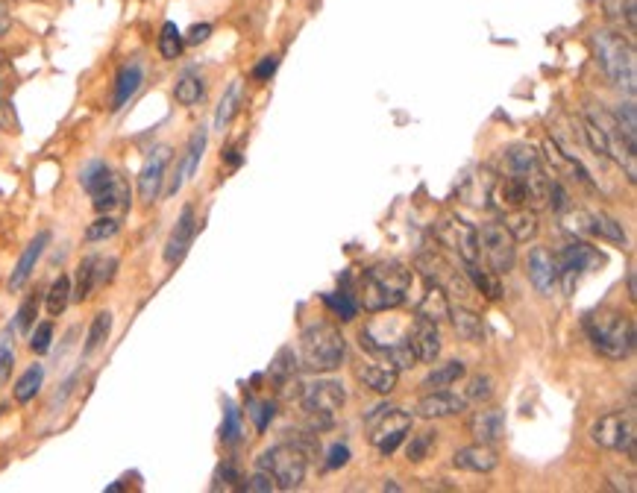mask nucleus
I'll use <instances>...</instances> for the list:
<instances>
[{
    "label": "nucleus",
    "mask_w": 637,
    "mask_h": 493,
    "mask_svg": "<svg viewBox=\"0 0 637 493\" xmlns=\"http://www.w3.org/2000/svg\"><path fill=\"white\" fill-rule=\"evenodd\" d=\"M411 288V270L403 262H379L364 270L362 303L367 312H388L406 303Z\"/></svg>",
    "instance_id": "obj_1"
},
{
    "label": "nucleus",
    "mask_w": 637,
    "mask_h": 493,
    "mask_svg": "<svg viewBox=\"0 0 637 493\" xmlns=\"http://www.w3.org/2000/svg\"><path fill=\"white\" fill-rule=\"evenodd\" d=\"M585 332L591 338L593 350L605 359H629L635 350V323L620 312L602 309L585 317Z\"/></svg>",
    "instance_id": "obj_2"
},
{
    "label": "nucleus",
    "mask_w": 637,
    "mask_h": 493,
    "mask_svg": "<svg viewBox=\"0 0 637 493\" xmlns=\"http://www.w3.org/2000/svg\"><path fill=\"white\" fill-rule=\"evenodd\" d=\"M593 47H596V62L602 65V71L608 74V80L617 89H626V94L635 97L637 91V62L635 47L629 39L617 36V33H596L593 36Z\"/></svg>",
    "instance_id": "obj_3"
},
{
    "label": "nucleus",
    "mask_w": 637,
    "mask_h": 493,
    "mask_svg": "<svg viewBox=\"0 0 637 493\" xmlns=\"http://www.w3.org/2000/svg\"><path fill=\"white\" fill-rule=\"evenodd\" d=\"M300 356L309 370L332 373L341 367V361L347 356V341L332 323H312L300 335Z\"/></svg>",
    "instance_id": "obj_4"
},
{
    "label": "nucleus",
    "mask_w": 637,
    "mask_h": 493,
    "mask_svg": "<svg viewBox=\"0 0 637 493\" xmlns=\"http://www.w3.org/2000/svg\"><path fill=\"white\" fill-rule=\"evenodd\" d=\"M344 403H347V391L338 379H318L312 385H303V391H300V405L315 432L329 429Z\"/></svg>",
    "instance_id": "obj_5"
},
{
    "label": "nucleus",
    "mask_w": 637,
    "mask_h": 493,
    "mask_svg": "<svg viewBox=\"0 0 637 493\" xmlns=\"http://www.w3.org/2000/svg\"><path fill=\"white\" fill-rule=\"evenodd\" d=\"M256 464L259 470L271 473L276 491H297L309 470V458L297 444H276L268 452H262Z\"/></svg>",
    "instance_id": "obj_6"
},
{
    "label": "nucleus",
    "mask_w": 637,
    "mask_h": 493,
    "mask_svg": "<svg viewBox=\"0 0 637 493\" xmlns=\"http://www.w3.org/2000/svg\"><path fill=\"white\" fill-rule=\"evenodd\" d=\"M80 182L89 191L94 212H112L115 206H124L127 203V185H124V180L106 162H100V159H94V162H89L83 168Z\"/></svg>",
    "instance_id": "obj_7"
},
{
    "label": "nucleus",
    "mask_w": 637,
    "mask_h": 493,
    "mask_svg": "<svg viewBox=\"0 0 637 493\" xmlns=\"http://www.w3.org/2000/svg\"><path fill=\"white\" fill-rule=\"evenodd\" d=\"M411 414L403 408L379 405L373 414H367V429H370V444L379 449V455H391L394 449L406 441L411 429Z\"/></svg>",
    "instance_id": "obj_8"
},
{
    "label": "nucleus",
    "mask_w": 637,
    "mask_h": 493,
    "mask_svg": "<svg viewBox=\"0 0 637 493\" xmlns=\"http://www.w3.org/2000/svg\"><path fill=\"white\" fill-rule=\"evenodd\" d=\"M593 444L602 449H614V452H629L635 455L637 441V423L632 411H608L602 414L591 426Z\"/></svg>",
    "instance_id": "obj_9"
},
{
    "label": "nucleus",
    "mask_w": 637,
    "mask_h": 493,
    "mask_svg": "<svg viewBox=\"0 0 637 493\" xmlns=\"http://www.w3.org/2000/svg\"><path fill=\"white\" fill-rule=\"evenodd\" d=\"M476 235H479V253H485L488 270H494L497 276L511 273L517 262V247L508 229L500 221H491V224H482V229H476Z\"/></svg>",
    "instance_id": "obj_10"
},
{
    "label": "nucleus",
    "mask_w": 637,
    "mask_h": 493,
    "mask_svg": "<svg viewBox=\"0 0 637 493\" xmlns=\"http://www.w3.org/2000/svg\"><path fill=\"white\" fill-rule=\"evenodd\" d=\"M435 238L441 247H447L450 253H455L464 265L479 262V235L476 226H470L464 218L458 215H447L435 224Z\"/></svg>",
    "instance_id": "obj_11"
},
{
    "label": "nucleus",
    "mask_w": 637,
    "mask_h": 493,
    "mask_svg": "<svg viewBox=\"0 0 637 493\" xmlns=\"http://www.w3.org/2000/svg\"><path fill=\"white\" fill-rule=\"evenodd\" d=\"M171 165V147L168 144H156L138 174V197L141 203H153L162 194V182H165V171Z\"/></svg>",
    "instance_id": "obj_12"
},
{
    "label": "nucleus",
    "mask_w": 637,
    "mask_h": 493,
    "mask_svg": "<svg viewBox=\"0 0 637 493\" xmlns=\"http://www.w3.org/2000/svg\"><path fill=\"white\" fill-rule=\"evenodd\" d=\"M555 259H558V270H561V276L567 279V291L573 288V279H576L579 273H585V270H593L602 265L599 250L591 247V244H585V241H570L567 247H561V253H558Z\"/></svg>",
    "instance_id": "obj_13"
},
{
    "label": "nucleus",
    "mask_w": 637,
    "mask_h": 493,
    "mask_svg": "<svg viewBox=\"0 0 637 493\" xmlns=\"http://www.w3.org/2000/svg\"><path fill=\"white\" fill-rule=\"evenodd\" d=\"M526 273H529V282L535 285V291H538V294H552V288H555V285H558V279H561L558 259H555L546 247H535V250L529 253Z\"/></svg>",
    "instance_id": "obj_14"
},
{
    "label": "nucleus",
    "mask_w": 637,
    "mask_h": 493,
    "mask_svg": "<svg viewBox=\"0 0 637 493\" xmlns=\"http://www.w3.org/2000/svg\"><path fill=\"white\" fill-rule=\"evenodd\" d=\"M406 341L411 344V350H414L417 361L432 364V361L441 356V335H438V323H432V320H426V317H417V320L411 323Z\"/></svg>",
    "instance_id": "obj_15"
},
{
    "label": "nucleus",
    "mask_w": 637,
    "mask_h": 493,
    "mask_svg": "<svg viewBox=\"0 0 637 493\" xmlns=\"http://www.w3.org/2000/svg\"><path fill=\"white\" fill-rule=\"evenodd\" d=\"M464 408H467V397H458L453 391L441 388V391H429L426 397H420V403H417L414 411L423 420H438V417H453Z\"/></svg>",
    "instance_id": "obj_16"
},
{
    "label": "nucleus",
    "mask_w": 637,
    "mask_h": 493,
    "mask_svg": "<svg viewBox=\"0 0 637 493\" xmlns=\"http://www.w3.org/2000/svg\"><path fill=\"white\" fill-rule=\"evenodd\" d=\"M194 232H197L194 209L185 206L180 221H177L174 232H171V238H168V244H165V262H168V265H180L182 256L188 253V247H191V241H194Z\"/></svg>",
    "instance_id": "obj_17"
},
{
    "label": "nucleus",
    "mask_w": 637,
    "mask_h": 493,
    "mask_svg": "<svg viewBox=\"0 0 637 493\" xmlns=\"http://www.w3.org/2000/svg\"><path fill=\"white\" fill-rule=\"evenodd\" d=\"M488 197L494 200V206L500 209H520V206H529V191H526V180L517 177V174H505L500 180L494 182L488 188Z\"/></svg>",
    "instance_id": "obj_18"
},
{
    "label": "nucleus",
    "mask_w": 637,
    "mask_h": 493,
    "mask_svg": "<svg viewBox=\"0 0 637 493\" xmlns=\"http://www.w3.org/2000/svg\"><path fill=\"white\" fill-rule=\"evenodd\" d=\"M500 455L491 444H473V447L458 449L453 455V467L464 470V473H491L497 470Z\"/></svg>",
    "instance_id": "obj_19"
},
{
    "label": "nucleus",
    "mask_w": 637,
    "mask_h": 493,
    "mask_svg": "<svg viewBox=\"0 0 637 493\" xmlns=\"http://www.w3.org/2000/svg\"><path fill=\"white\" fill-rule=\"evenodd\" d=\"M470 435L476 444H497L505 438V414L500 408H482L470 417Z\"/></svg>",
    "instance_id": "obj_20"
},
{
    "label": "nucleus",
    "mask_w": 637,
    "mask_h": 493,
    "mask_svg": "<svg viewBox=\"0 0 637 493\" xmlns=\"http://www.w3.org/2000/svg\"><path fill=\"white\" fill-rule=\"evenodd\" d=\"M47 244H50V232H39V235L27 244V250L21 253L18 265H15V270H12V276H9V288H12V291H21V288L27 285V279L33 276L36 262L42 259V253H45Z\"/></svg>",
    "instance_id": "obj_21"
},
{
    "label": "nucleus",
    "mask_w": 637,
    "mask_h": 493,
    "mask_svg": "<svg viewBox=\"0 0 637 493\" xmlns=\"http://www.w3.org/2000/svg\"><path fill=\"white\" fill-rule=\"evenodd\" d=\"M502 226L508 229V235L514 238V244H526V241H532L535 235H538V212L535 209H529V206H520V209H511L508 215H505V221Z\"/></svg>",
    "instance_id": "obj_22"
},
{
    "label": "nucleus",
    "mask_w": 637,
    "mask_h": 493,
    "mask_svg": "<svg viewBox=\"0 0 637 493\" xmlns=\"http://www.w3.org/2000/svg\"><path fill=\"white\" fill-rule=\"evenodd\" d=\"M100 256H86L83 262H80V268H77V285L71 288V297L77 300V303H83V300H89L91 291H94V285L97 282H103V279H112L106 270H100Z\"/></svg>",
    "instance_id": "obj_23"
},
{
    "label": "nucleus",
    "mask_w": 637,
    "mask_h": 493,
    "mask_svg": "<svg viewBox=\"0 0 637 493\" xmlns=\"http://www.w3.org/2000/svg\"><path fill=\"white\" fill-rule=\"evenodd\" d=\"M450 300H447V291L438 285V282H429V288H426V294L420 297V303H417V317H426V320H432V323H444V320H450Z\"/></svg>",
    "instance_id": "obj_24"
},
{
    "label": "nucleus",
    "mask_w": 637,
    "mask_h": 493,
    "mask_svg": "<svg viewBox=\"0 0 637 493\" xmlns=\"http://www.w3.org/2000/svg\"><path fill=\"white\" fill-rule=\"evenodd\" d=\"M505 168H508V174L529 177V174L541 171L544 162H541V153H538L535 147H529V144H514V147L505 150Z\"/></svg>",
    "instance_id": "obj_25"
},
{
    "label": "nucleus",
    "mask_w": 637,
    "mask_h": 493,
    "mask_svg": "<svg viewBox=\"0 0 637 493\" xmlns=\"http://www.w3.org/2000/svg\"><path fill=\"white\" fill-rule=\"evenodd\" d=\"M203 150H206V130L200 127L197 133L191 135V141H188L185 159H182V165L177 168V177H174V182L168 185V194H177V191L182 188V182L188 180V177H194V171H197V165H200V159H203Z\"/></svg>",
    "instance_id": "obj_26"
},
{
    "label": "nucleus",
    "mask_w": 637,
    "mask_h": 493,
    "mask_svg": "<svg viewBox=\"0 0 637 493\" xmlns=\"http://www.w3.org/2000/svg\"><path fill=\"white\" fill-rule=\"evenodd\" d=\"M356 379L364 388L376 391V394H391L397 388V370L394 367H382V364H359L356 367Z\"/></svg>",
    "instance_id": "obj_27"
},
{
    "label": "nucleus",
    "mask_w": 637,
    "mask_h": 493,
    "mask_svg": "<svg viewBox=\"0 0 637 493\" xmlns=\"http://www.w3.org/2000/svg\"><path fill=\"white\" fill-rule=\"evenodd\" d=\"M450 320L455 326V335L461 341H470V344H482L485 341V326H482V317L464 306L458 309H450Z\"/></svg>",
    "instance_id": "obj_28"
},
{
    "label": "nucleus",
    "mask_w": 637,
    "mask_h": 493,
    "mask_svg": "<svg viewBox=\"0 0 637 493\" xmlns=\"http://www.w3.org/2000/svg\"><path fill=\"white\" fill-rule=\"evenodd\" d=\"M144 83V68L138 62H130L118 71V80H115V97H112V109H121L133 94L138 91V86Z\"/></svg>",
    "instance_id": "obj_29"
},
{
    "label": "nucleus",
    "mask_w": 637,
    "mask_h": 493,
    "mask_svg": "<svg viewBox=\"0 0 637 493\" xmlns=\"http://www.w3.org/2000/svg\"><path fill=\"white\" fill-rule=\"evenodd\" d=\"M464 376V364L461 361H447V364H438L435 370H429L420 382V388L426 391H441V388H450L458 379Z\"/></svg>",
    "instance_id": "obj_30"
},
{
    "label": "nucleus",
    "mask_w": 637,
    "mask_h": 493,
    "mask_svg": "<svg viewBox=\"0 0 637 493\" xmlns=\"http://www.w3.org/2000/svg\"><path fill=\"white\" fill-rule=\"evenodd\" d=\"M591 235L611 241V244H623L626 247V229L617 218L605 215V212H591Z\"/></svg>",
    "instance_id": "obj_31"
},
{
    "label": "nucleus",
    "mask_w": 637,
    "mask_h": 493,
    "mask_svg": "<svg viewBox=\"0 0 637 493\" xmlns=\"http://www.w3.org/2000/svg\"><path fill=\"white\" fill-rule=\"evenodd\" d=\"M238 106H241V80H232L229 89L224 91L221 103H218V112H215V130H227L229 121L238 115Z\"/></svg>",
    "instance_id": "obj_32"
},
{
    "label": "nucleus",
    "mask_w": 637,
    "mask_h": 493,
    "mask_svg": "<svg viewBox=\"0 0 637 493\" xmlns=\"http://www.w3.org/2000/svg\"><path fill=\"white\" fill-rule=\"evenodd\" d=\"M42 385H45V367L42 364L27 367V373L15 382V400L18 403H30L42 391Z\"/></svg>",
    "instance_id": "obj_33"
},
{
    "label": "nucleus",
    "mask_w": 637,
    "mask_h": 493,
    "mask_svg": "<svg viewBox=\"0 0 637 493\" xmlns=\"http://www.w3.org/2000/svg\"><path fill=\"white\" fill-rule=\"evenodd\" d=\"M467 276H470L473 288L482 291L488 300H500L502 297V285L494 270H482L479 268V262H473V265H467Z\"/></svg>",
    "instance_id": "obj_34"
},
{
    "label": "nucleus",
    "mask_w": 637,
    "mask_h": 493,
    "mask_svg": "<svg viewBox=\"0 0 637 493\" xmlns=\"http://www.w3.org/2000/svg\"><path fill=\"white\" fill-rule=\"evenodd\" d=\"M47 314L50 317H59V314L68 309V303H71V279L62 273L53 285H50V291H47Z\"/></svg>",
    "instance_id": "obj_35"
},
{
    "label": "nucleus",
    "mask_w": 637,
    "mask_h": 493,
    "mask_svg": "<svg viewBox=\"0 0 637 493\" xmlns=\"http://www.w3.org/2000/svg\"><path fill=\"white\" fill-rule=\"evenodd\" d=\"M203 80L197 77V74H182L180 80H177V86H174V97H177V103L182 106H194V103H200L203 100Z\"/></svg>",
    "instance_id": "obj_36"
},
{
    "label": "nucleus",
    "mask_w": 637,
    "mask_h": 493,
    "mask_svg": "<svg viewBox=\"0 0 637 493\" xmlns=\"http://www.w3.org/2000/svg\"><path fill=\"white\" fill-rule=\"evenodd\" d=\"M109 332H112V312H97V317L91 320L89 338H86V356L97 353L106 344Z\"/></svg>",
    "instance_id": "obj_37"
},
{
    "label": "nucleus",
    "mask_w": 637,
    "mask_h": 493,
    "mask_svg": "<svg viewBox=\"0 0 637 493\" xmlns=\"http://www.w3.org/2000/svg\"><path fill=\"white\" fill-rule=\"evenodd\" d=\"M182 47H185V39L182 33L177 30V24H162V33H159V53L162 59H180Z\"/></svg>",
    "instance_id": "obj_38"
},
{
    "label": "nucleus",
    "mask_w": 637,
    "mask_h": 493,
    "mask_svg": "<svg viewBox=\"0 0 637 493\" xmlns=\"http://www.w3.org/2000/svg\"><path fill=\"white\" fill-rule=\"evenodd\" d=\"M614 121H617L620 133L626 135L632 144H637V109L632 100H629V103H620V106L614 109Z\"/></svg>",
    "instance_id": "obj_39"
},
{
    "label": "nucleus",
    "mask_w": 637,
    "mask_h": 493,
    "mask_svg": "<svg viewBox=\"0 0 637 493\" xmlns=\"http://www.w3.org/2000/svg\"><path fill=\"white\" fill-rule=\"evenodd\" d=\"M585 138H588V144L593 147V153L596 156H611V141H608V133L596 124V121H585Z\"/></svg>",
    "instance_id": "obj_40"
},
{
    "label": "nucleus",
    "mask_w": 637,
    "mask_h": 493,
    "mask_svg": "<svg viewBox=\"0 0 637 493\" xmlns=\"http://www.w3.org/2000/svg\"><path fill=\"white\" fill-rule=\"evenodd\" d=\"M323 303L332 309L335 314H341V320H353L356 317V303H353V294L341 291V294H326Z\"/></svg>",
    "instance_id": "obj_41"
},
{
    "label": "nucleus",
    "mask_w": 637,
    "mask_h": 493,
    "mask_svg": "<svg viewBox=\"0 0 637 493\" xmlns=\"http://www.w3.org/2000/svg\"><path fill=\"white\" fill-rule=\"evenodd\" d=\"M241 438V411L235 405H227L224 411V426H221V441L224 444H235Z\"/></svg>",
    "instance_id": "obj_42"
},
{
    "label": "nucleus",
    "mask_w": 637,
    "mask_h": 493,
    "mask_svg": "<svg viewBox=\"0 0 637 493\" xmlns=\"http://www.w3.org/2000/svg\"><path fill=\"white\" fill-rule=\"evenodd\" d=\"M564 218V229L567 232H576V235H591V212H582V209H567V212H561Z\"/></svg>",
    "instance_id": "obj_43"
},
{
    "label": "nucleus",
    "mask_w": 637,
    "mask_h": 493,
    "mask_svg": "<svg viewBox=\"0 0 637 493\" xmlns=\"http://www.w3.org/2000/svg\"><path fill=\"white\" fill-rule=\"evenodd\" d=\"M435 435H438V432H420V435H411L409 447H406V452H409V461H423V458L429 455V449L435 447Z\"/></svg>",
    "instance_id": "obj_44"
},
{
    "label": "nucleus",
    "mask_w": 637,
    "mask_h": 493,
    "mask_svg": "<svg viewBox=\"0 0 637 493\" xmlns=\"http://www.w3.org/2000/svg\"><path fill=\"white\" fill-rule=\"evenodd\" d=\"M118 229H121V224L115 221V218H97L94 224H89V229H86V241H106V238H112V235H118Z\"/></svg>",
    "instance_id": "obj_45"
},
{
    "label": "nucleus",
    "mask_w": 637,
    "mask_h": 493,
    "mask_svg": "<svg viewBox=\"0 0 637 493\" xmlns=\"http://www.w3.org/2000/svg\"><path fill=\"white\" fill-rule=\"evenodd\" d=\"M50 344H53V323L45 320V323L36 326V332H33V338H30V350L39 353V356H45L47 350H50Z\"/></svg>",
    "instance_id": "obj_46"
},
{
    "label": "nucleus",
    "mask_w": 637,
    "mask_h": 493,
    "mask_svg": "<svg viewBox=\"0 0 637 493\" xmlns=\"http://www.w3.org/2000/svg\"><path fill=\"white\" fill-rule=\"evenodd\" d=\"M247 408H250V417L256 420V429H259V432H265V429H268V423L273 420V403H268V400H262V403H259V400H253Z\"/></svg>",
    "instance_id": "obj_47"
},
{
    "label": "nucleus",
    "mask_w": 637,
    "mask_h": 493,
    "mask_svg": "<svg viewBox=\"0 0 637 493\" xmlns=\"http://www.w3.org/2000/svg\"><path fill=\"white\" fill-rule=\"evenodd\" d=\"M241 491H250V493H273L276 491V482H273L271 473H265V470H259L256 476H250L244 485H241Z\"/></svg>",
    "instance_id": "obj_48"
},
{
    "label": "nucleus",
    "mask_w": 637,
    "mask_h": 493,
    "mask_svg": "<svg viewBox=\"0 0 637 493\" xmlns=\"http://www.w3.org/2000/svg\"><path fill=\"white\" fill-rule=\"evenodd\" d=\"M491 385H494V382H491L488 376H473V379H470V385H467V394H464V397H467V403H470V400H488V397L494 394V391H491Z\"/></svg>",
    "instance_id": "obj_49"
},
{
    "label": "nucleus",
    "mask_w": 637,
    "mask_h": 493,
    "mask_svg": "<svg viewBox=\"0 0 637 493\" xmlns=\"http://www.w3.org/2000/svg\"><path fill=\"white\" fill-rule=\"evenodd\" d=\"M555 212H567L570 209V194H567V188L561 185L558 180L549 182V200H546Z\"/></svg>",
    "instance_id": "obj_50"
},
{
    "label": "nucleus",
    "mask_w": 637,
    "mask_h": 493,
    "mask_svg": "<svg viewBox=\"0 0 637 493\" xmlns=\"http://www.w3.org/2000/svg\"><path fill=\"white\" fill-rule=\"evenodd\" d=\"M36 312H39V297L33 294V297H27V303H24L21 312H18V329H21V332H27V329L36 323Z\"/></svg>",
    "instance_id": "obj_51"
},
{
    "label": "nucleus",
    "mask_w": 637,
    "mask_h": 493,
    "mask_svg": "<svg viewBox=\"0 0 637 493\" xmlns=\"http://www.w3.org/2000/svg\"><path fill=\"white\" fill-rule=\"evenodd\" d=\"M347 461H350V447H344V444H335V447L329 449V455H326V467L329 470H338Z\"/></svg>",
    "instance_id": "obj_52"
},
{
    "label": "nucleus",
    "mask_w": 637,
    "mask_h": 493,
    "mask_svg": "<svg viewBox=\"0 0 637 493\" xmlns=\"http://www.w3.org/2000/svg\"><path fill=\"white\" fill-rule=\"evenodd\" d=\"M276 68H279V56H265V59L253 68V77H256V80H271L273 74H276Z\"/></svg>",
    "instance_id": "obj_53"
},
{
    "label": "nucleus",
    "mask_w": 637,
    "mask_h": 493,
    "mask_svg": "<svg viewBox=\"0 0 637 493\" xmlns=\"http://www.w3.org/2000/svg\"><path fill=\"white\" fill-rule=\"evenodd\" d=\"M12 364H15V353H12V347H9V344H0V385L9 379Z\"/></svg>",
    "instance_id": "obj_54"
},
{
    "label": "nucleus",
    "mask_w": 637,
    "mask_h": 493,
    "mask_svg": "<svg viewBox=\"0 0 637 493\" xmlns=\"http://www.w3.org/2000/svg\"><path fill=\"white\" fill-rule=\"evenodd\" d=\"M209 36H212V24H194V27L188 30V36H185V42H188V45H203Z\"/></svg>",
    "instance_id": "obj_55"
},
{
    "label": "nucleus",
    "mask_w": 637,
    "mask_h": 493,
    "mask_svg": "<svg viewBox=\"0 0 637 493\" xmlns=\"http://www.w3.org/2000/svg\"><path fill=\"white\" fill-rule=\"evenodd\" d=\"M9 24H12V18H9V9H6V6L0 3V39H3L6 33H9Z\"/></svg>",
    "instance_id": "obj_56"
},
{
    "label": "nucleus",
    "mask_w": 637,
    "mask_h": 493,
    "mask_svg": "<svg viewBox=\"0 0 637 493\" xmlns=\"http://www.w3.org/2000/svg\"><path fill=\"white\" fill-rule=\"evenodd\" d=\"M218 476H221V479H229V482H241V479H238V473H235V467H221V470H218Z\"/></svg>",
    "instance_id": "obj_57"
},
{
    "label": "nucleus",
    "mask_w": 637,
    "mask_h": 493,
    "mask_svg": "<svg viewBox=\"0 0 637 493\" xmlns=\"http://www.w3.org/2000/svg\"><path fill=\"white\" fill-rule=\"evenodd\" d=\"M227 162L235 168V165H241V156H238V150L232 147V150H227Z\"/></svg>",
    "instance_id": "obj_58"
}]
</instances>
